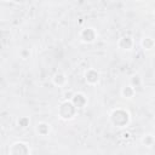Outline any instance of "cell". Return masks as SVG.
Segmentation results:
<instances>
[{
    "label": "cell",
    "instance_id": "1",
    "mask_svg": "<svg viewBox=\"0 0 155 155\" xmlns=\"http://www.w3.org/2000/svg\"><path fill=\"white\" fill-rule=\"evenodd\" d=\"M110 121L115 127L124 128L130 124L131 115H130V113L127 110H125L122 108H116L110 114Z\"/></svg>",
    "mask_w": 155,
    "mask_h": 155
},
{
    "label": "cell",
    "instance_id": "2",
    "mask_svg": "<svg viewBox=\"0 0 155 155\" xmlns=\"http://www.w3.org/2000/svg\"><path fill=\"white\" fill-rule=\"evenodd\" d=\"M76 111L78 108L73 104L71 101H63L58 107V116L64 121L71 120L75 116Z\"/></svg>",
    "mask_w": 155,
    "mask_h": 155
},
{
    "label": "cell",
    "instance_id": "3",
    "mask_svg": "<svg viewBox=\"0 0 155 155\" xmlns=\"http://www.w3.org/2000/svg\"><path fill=\"white\" fill-rule=\"evenodd\" d=\"M8 154L10 155H29L30 148L27 143L18 140V142H15L11 144V147L8 149Z\"/></svg>",
    "mask_w": 155,
    "mask_h": 155
},
{
    "label": "cell",
    "instance_id": "4",
    "mask_svg": "<svg viewBox=\"0 0 155 155\" xmlns=\"http://www.w3.org/2000/svg\"><path fill=\"white\" fill-rule=\"evenodd\" d=\"M97 38V33L93 28H84L81 31H80V40L85 44H91L96 40Z\"/></svg>",
    "mask_w": 155,
    "mask_h": 155
},
{
    "label": "cell",
    "instance_id": "5",
    "mask_svg": "<svg viewBox=\"0 0 155 155\" xmlns=\"http://www.w3.org/2000/svg\"><path fill=\"white\" fill-rule=\"evenodd\" d=\"M84 78H85V81H86L88 85L94 86V85L98 84V81H99V79H101V74H99L98 70L90 68V69H87V70L85 71Z\"/></svg>",
    "mask_w": 155,
    "mask_h": 155
},
{
    "label": "cell",
    "instance_id": "6",
    "mask_svg": "<svg viewBox=\"0 0 155 155\" xmlns=\"http://www.w3.org/2000/svg\"><path fill=\"white\" fill-rule=\"evenodd\" d=\"M133 45H134V41H133L132 36H130V35H124L117 41L119 48H121L124 51H131L133 48Z\"/></svg>",
    "mask_w": 155,
    "mask_h": 155
},
{
    "label": "cell",
    "instance_id": "7",
    "mask_svg": "<svg viewBox=\"0 0 155 155\" xmlns=\"http://www.w3.org/2000/svg\"><path fill=\"white\" fill-rule=\"evenodd\" d=\"M71 102H73V104L78 108V109H82V108H85L86 107V104H87V97L84 94V93H81V92H75V94H74V97L71 98Z\"/></svg>",
    "mask_w": 155,
    "mask_h": 155
},
{
    "label": "cell",
    "instance_id": "8",
    "mask_svg": "<svg viewBox=\"0 0 155 155\" xmlns=\"http://www.w3.org/2000/svg\"><path fill=\"white\" fill-rule=\"evenodd\" d=\"M67 81H68V79H67V75H65L64 73L58 71V73H56V74L52 76V82H53L54 86L63 87V86L67 85Z\"/></svg>",
    "mask_w": 155,
    "mask_h": 155
},
{
    "label": "cell",
    "instance_id": "9",
    "mask_svg": "<svg viewBox=\"0 0 155 155\" xmlns=\"http://www.w3.org/2000/svg\"><path fill=\"white\" fill-rule=\"evenodd\" d=\"M136 94V88L132 86V85H127V86H124L121 88V96L126 99H131L133 98V96Z\"/></svg>",
    "mask_w": 155,
    "mask_h": 155
},
{
    "label": "cell",
    "instance_id": "10",
    "mask_svg": "<svg viewBox=\"0 0 155 155\" xmlns=\"http://www.w3.org/2000/svg\"><path fill=\"white\" fill-rule=\"evenodd\" d=\"M51 131V127L47 122H39L36 125V132L40 134V136H47Z\"/></svg>",
    "mask_w": 155,
    "mask_h": 155
},
{
    "label": "cell",
    "instance_id": "11",
    "mask_svg": "<svg viewBox=\"0 0 155 155\" xmlns=\"http://www.w3.org/2000/svg\"><path fill=\"white\" fill-rule=\"evenodd\" d=\"M140 45H142V47H143L144 50H151V48H154V46H155V41H154L151 38L147 36V38H143V39H142Z\"/></svg>",
    "mask_w": 155,
    "mask_h": 155
},
{
    "label": "cell",
    "instance_id": "12",
    "mask_svg": "<svg viewBox=\"0 0 155 155\" xmlns=\"http://www.w3.org/2000/svg\"><path fill=\"white\" fill-rule=\"evenodd\" d=\"M142 143H143V145H145V147H153V145L155 144V138H154L151 134H147V136H144V137L142 138Z\"/></svg>",
    "mask_w": 155,
    "mask_h": 155
},
{
    "label": "cell",
    "instance_id": "13",
    "mask_svg": "<svg viewBox=\"0 0 155 155\" xmlns=\"http://www.w3.org/2000/svg\"><path fill=\"white\" fill-rule=\"evenodd\" d=\"M29 124H30V120H29L28 116H21V117L17 120V125H18V127H21V128H27V127L29 126Z\"/></svg>",
    "mask_w": 155,
    "mask_h": 155
},
{
    "label": "cell",
    "instance_id": "14",
    "mask_svg": "<svg viewBox=\"0 0 155 155\" xmlns=\"http://www.w3.org/2000/svg\"><path fill=\"white\" fill-rule=\"evenodd\" d=\"M140 84H142V79H140L139 75H133V76L131 78V84H130V85H132L134 88H136V87H139Z\"/></svg>",
    "mask_w": 155,
    "mask_h": 155
},
{
    "label": "cell",
    "instance_id": "15",
    "mask_svg": "<svg viewBox=\"0 0 155 155\" xmlns=\"http://www.w3.org/2000/svg\"><path fill=\"white\" fill-rule=\"evenodd\" d=\"M74 94H75V92L73 91V90H70V88H68V90H65L64 92H63V101H71V98L74 97Z\"/></svg>",
    "mask_w": 155,
    "mask_h": 155
},
{
    "label": "cell",
    "instance_id": "16",
    "mask_svg": "<svg viewBox=\"0 0 155 155\" xmlns=\"http://www.w3.org/2000/svg\"><path fill=\"white\" fill-rule=\"evenodd\" d=\"M19 56L22 57V59H27V58H29L30 52H29V50H22V51L19 52Z\"/></svg>",
    "mask_w": 155,
    "mask_h": 155
},
{
    "label": "cell",
    "instance_id": "17",
    "mask_svg": "<svg viewBox=\"0 0 155 155\" xmlns=\"http://www.w3.org/2000/svg\"><path fill=\"white\" fill-rule=\"evenodd\" d=\"M121 138H122L124 140H128V139H131L132 137H131V133H130L128 131H124V132L121 133Z\"/></svg>",
    "mask_w": 155,
    "mask_h": 155
},
{
    "label": "cell",
    "instance_id": "18",
    "mask_svg": "<svg viewBox=\"0 0 155 155\" xmlns=\"http://www.w3.org/2000/svg\"><path fill=\"white\" fill-rule=\"evenodd\" d=\"M13 1H15V2H17V4H18V2H22V1H23V0H13Z\"/></svg>",
    "mask_w": 155,
    "mask_h": 155
},
{
    "label": "cell",
    "instance_id": "19",
    "mask_svg": "<svg viewBox=\"0 0 155 155\" xmlns=\"http://www.w3.org/2000/svg\"><path fill=\"white\" fill-rule=\"evenodd\" d=\"M2 1H11V0H2Z\"/></svg>",
    "mask_w": 155,
    "mask_h": 155
},
{
    "label": "cell",
    "instance_id": "20",
    "mask_svg": "<svg viewBox=\"0 0 155 155\" xmlns=\"http://www.w3.org/2000/svg\"><path fill=\"white\" fill-rule=\"evenodd\" d=\"M134 1H139V0H134Z\"/></svg>",
    "mask_w": 155,
    "mask_h": 155
}]
</instances>
